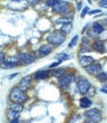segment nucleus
Listing matches in <instances>:
<instances>
[{
	"instance_id": "nucleus-1",
	"label": "nucleus",
	"mask_w": 107,
	"mask_h": 123,
	"mask_svg": "<svg viewBox=\"0 0 107 123\" xmlns=\"http://www.w3.org/2000/svg\"><path fill=\"white\" fill-rule=\"evenodd\" d=\"M46 39L49 42V44L54 45V46H60L64 42V40H65V35L58 31V32H53L48 34Z\"/></svg>"
},
{
	"instance_id": "nucleus-2",
	"label": "nucleus",
	"mask_w": 107,
	"mask_h": 123,
	"mask_svg": "<svg viewBox=\"0 0 107 123\" xmlns=\"http://www.w3.org/2000/svg\"><path fill=\"white\" fill-rule=\"evenodd\" d=\"M10 99L13 103L22 104L27 101V95L24 90H21L18 86H15L10 91Z\"/></svg>"
},
{
	"instance_id": "nucleus-3",
	"label": "nucleus",
	"mask_w": 107,
	"mask_h": 123,
	"mask_svg": "<svg viewBox=\"0 0 107 123\" xmlns=\"http://www.w3.org/2000/svg\"><path fill=\"white\" fill-rule=\"evenodd\" d=\"M52 10L55 13H66L70 10V4L62 0H59L54 6H52Z\"/></svg>"
},
{
	"instance_id": "nucleus-4",
	"label": "nucleus",
	"mask_w": 107,
	"mask_h": 123,
	"mask_svg": "<svg viewBox=\"0 0 107 123\" xmlns=\"http://www.w3.org/2000/svg\"><path fill=\"white\" fill-rule=\"evenodd\" d=\"M72 78H74V75L71 73H66L64 74L62 77H60L58 82H59V86L62 88V89H66V88L70 86V84L72 81Z\"/></svg>"
},
{
	"instance_id": "nucleus-5",
	"label": "nucleus",
	"mask_w": 107,
	"mask_h": 123,
	"mask_svg": "<svg viewBox=\"0 0 107 123\" xmlns=\"http://www.w3.org/2000/svg\"><path fill=\"white\" fill-rule=\"evenodd\" d=\"M78 89H79V91L81 92L82 94H86L88 91H89V89H90V87L92 86L91 85V83L88 81L87 79H81V80H79L78 81Z\"/></svg>"
},
{
	"instance_id": "nucleus-6",
	"label": "nucleus",
	"mask_w": 107,
	"mask_h": 123,
	"mask_svg": "<svg viewBox=\"0 0 107 123\" xmlns=\"http://www.w3.org/2000/svg\"><path fill=\"white\" fill-rule=\"evenodd\" d=\"M17 59L20 62H21L22 64H26V65L33 64L34 62H35V56L33 55H31V53H20Z\"/></svg>"
},
{
	"instance_id": "nucleus-7",
	"label": "nucleus",
	"mask_w": 107,
	"mask_h": 123,
	"mask_svg": "<svg viewBox=\"0 0 107 123\" xmlns=\"http://www.w3.org/2000/svg\"><path fill=\"white\" fill-rule=\"evenodd\" d=\"M31 82H32V77L31 76H27V77H24L21 80V82L20 84H18V87L21 88V90H28L30 86H31Z\"/></svg>"
},
{
	"instance_id": "nucleus-8",
	"label": "nucleus",
	"mask_w": 107,
	"mask_h": 123,
	"mask_svg": "<svg viewBox=\"0 0 107 123\" xmlns=\"http://www.w3.org/2000/svg\"><path fill=\"white\" fill-rule=\"evenodd\" d=\"M50 74H51V72L49 70H40V71H37L35 74L33 75V78L36 80H42V79L48 78V76Z\"/></svg>"
},
{
	"instance_id": "nucleus-9",
	"label": "nucleus",
	"mask_w": 107,
	"mask_h": 123,
	"mask_svg": "<svg viewBox=\"0 0 107 123\" xmlns=\"http://www.w3.org/2000/svg\"><path fill=\"white\" fill-rule=\"evenodd\" d=\"M92 64H94V59L92 56H88V55H83L80 57V65L84 68H87L91 66Z\"/></svg>"
},
{
	"instance_id": "nucleus-10",
	"label": "nucleus",
	"mask_w": 107,
	"mask_h": 123,
	"mask_svg": "<svg viewBox=\"0 0 107 123\" xmlns=\"http://www.w3.org/2000/svg\"><path fill=\"white\" fill-rule=\"evenodd\" d=\"M85 69H86L87 73L92 74V75H93V74H99V73L101 72V67L99 66V65H97V64H92L91 66L87 67Z\"/></svg>"
},
{
	"instance_id": "nucleus-11",
	"label": "nucleus",
	"mask_w": 107,
	"mask_h": 123,
	"mask_svg": "<svg viewBox=\"0 0 107 123\" xmlns=\"http://www.w3.org/2000/svg\"><path fill=\"white\" fill-rule=\"evenodd\" d=\"M92 48L97 52H104L105 51V46L100 41H95L94 43L92 44Z\"/></svg>"
},
{
	"instance_id": "nucleus-12",
	"label": "nucleus",
	"mask_w": 107,
	"mask_h": 123,
	"mask_svg": "<svg viewBox=\"0 0 107 123\" xmlns=\"http://www.w3.org/2000/svg\"><path fill=\"white\" fill-rule=\"evenodd\" d=\"M39 50L43 53L44 55H48L49 53H51L52 52V50H53V47H52V45L51 44H43L40 47V49Z\"/></svg>"
},
{
	"instance_id": "nucleus-13",
	"label": "nucleus",
	"mask_w": 107,
	"mask_h": 123,
	"mask_svg": "<svg viewBox=\"0 0 107 123\" xmlns=\"http://www.w3.org/2000/svg\"><path fill=\"white\" fill-rule=\"evenodd\" d=\"M72 30V24L70 22V23H65V24H63L62 27H61L60 29V32L63 33L64 35H66V34H70Z\"/></svg>"
},
{
	"instance_id": "nucleus-14",
	"label": "nucleus",
	"mask_w": 107,
	"mask_h": 123,
	"mask_svg": "<svg viewBox=\"0 0 107 123\" xmlns=\"http://www.w3.org/2000/svg\"><path fill=\"white\" fill-rule=\"evenodd\" d=\"M92 30L96 34H101L104 32V27H103L100 23L95 22V23H93V25H92Z\"/></svg>"
},
{
	"instance_id": "nucleus-15",
	"label": "nucleus",
	"mask_w": 107,
	"mask_h": 123,
	"mask_svg": "<svg viewBox=\"0 0 107 123\" xmlns=\"http://www.w3.org/2000/svg\"><path fill=\"white\" fill-rule=\"evenodd\" d=\"M9 109L14 111V112L21 113L24 110V106H22V104H20V103H12V104H10Z\"/></svg>"
},
{
	"instance_id": "nucleus-16",
	"label": "nucleus",
	"mask_w": 107,
	"mask_h": 123,
	"mask_svg": "<svg viewBox=\"0 0 107 123\" xmlns=\"http://www.w3.org/2000/svg\"><path fill=\"white\" fill-rule=\"evenodd\" d=\"M92 101L90 98H83L82 99H81V107L82 108H84V109H87V108H90L91 106H92Z\"/></svg>"
},
{
	"instance_id": "nucleus-17",
	"label": "nucleus",
	"mask_w": 107,
	"mask_h": 123,
	"mask_svg": "<svg viewBox=\"0 0 107 123\" xmlns=\"http://www.w3.org/2000/svg\"><path fill=\"white\" fill-rule=\"evenodd\" d=\"M52 74L54 77H56V78H60V77H62L65 74V70H64V69H56V70L52 71Z\"/></svg>"
},
{
	"instance_id": "nucleus-18",
	"label": "nucleus",
	"mask_w": 107,
	"mask_h": 123,
	"mask_svg": "<svg viewBox=\"0 0 107 123\" xmlns=\"http://www.w3.org/2000/svg\"><path fill=\"white\" fill-rule=\"evenodd\" d=\"M20 114L21 113H17V112H14V111L12 110H8V112H7V117H8V119L11 121V120H13V119H17L18 116H20Z\"/></svg>"
},
{
	"instance_id": "nucleus-19",
	"label": "nucleus",
	"mask_w": 107,
	"mask_h": 123,
	"mask_svg": "<svg viewBox=\"0 0 107 123\" xmlns=\"http://www.w3.org/2000/svg\"><path fill=\"white\" fill-rule=\"evenodd\" d=\"M89 119H90V120H92V121H94L95 123H99V122H101V120H102V115L98 112L95 115H93L92 117H90Z\"/></svg>"
},
{
	"instance_id": "nucleus-20",
	"label": "nucleus",
	"mask_w": 107,
	"mask_h": 123,
	"mask_svg": "<svg viewBox=\"0 0 107 123\" xmlns=\"http://www.w3.org/2000/svg\"><path fill=\"white\" fill-rule=\"evenodd\" d=\"M97 79L100 82H105L107 81V74L104 72H100L99 74H97Z\"/></svg>"
},
{
	"instance_id": "nucleus-21",
	"label": "nucleus",
	"mask_w": 107,
	"mask_h": 123,
	"mask_svg": "<svg viewBox=\"0 0 107 123\" xmlns=\"http://www.w3.org/2000/svg\"><path fill=\"white\" fill-rule=\"evenodd\" d=\"M55 57L58 61H65L70 56H68V55H66V53H64V52H60V53H58V55H56Z\"/></svg>"
},
{
	"instance_id": "nucleus-22",
	"label": "nucleus",
	"mask_w": 107,
	"mask_h": 123,
	"mask_svg": "<svg viewBox=\"0 0 107 123\" xmlns=\"http://www.w3.org/2000/svg\"><path fill=\"white\" fill-rule=\"evenodd\" d=\"M98 112H99V111L97 109H90L89 111H87V112L85 113V116L88 117V118H90V117H92L93 115H95V114L98 113Z\"/></svg>"
},
{
	"instance_id": "nucleus-23",
	"label": "nucleus",
	"mask_w": 107,
	"mask_h": 123,
	"mask_svg": "<svg viewBox=\"0 0 107 123\" xmlns=\"http://www.w3.org/2000/svg\"><path fill=\"white\" fill-rule=\"evenodd\" d=\"M78 40H79V36H78V35H75V36L70 40V43H68V47H70V48H72V47H74V46L76 44Z\"/></svg>"
},
{
	"instance_id": "nucleus-24",
	"label": "nucleus",
	"mask_w": 107,
	"mask_h": 123,
	"mask_svg": "<svg viewBox=\"0 0 107 123\" xmlns=\"http://www.w3.org/2000/svg\"><path fill=\"white\" fill-rule=\"evenodd\" d=\"M59 0H47L46 1V5L47 6H54Z\"/></svg>"
},
{
	"instance_id": "nucleus-25",
	"label": "nucleus",
	"mask_w": 107,
	"mask_h": 123,
	"mask_svg": "<svg viewBox=\"0 0 107 123\" xmlns=\"http://www.w3.org/2000/svg\"><path fill=\"white\" fill-rule=\"evenodd\" d=\"M102 12L101 9H93V10H90L89 12H88V14H90V15H95V14H100Z\"/></svg>"
},
{
	"instance_id": "nucleus-26",
	"label": "nucleus",
	"mask_w": 107,
	"mask_h": 123,
	"mask_svg": "<svg viewBox=\"0 0 107 123\" xmlns=\"http://www.w3.org/2000/svg\"><path fill=\"white\" fill-rule=\"evenodd\" d=\"M89 12V7L86 6V7H84V9L82 11V13H81V18H85V15Z\"/></svg>"
},
{
	"instance_id": "nucleus-27",
	"label": "nucleus",
	"mask_w": 107,
	"mask_h": 123,
	"mask_svg": "<svg viewBox=\"0 0 107 123\" xmlns=\"http://www.w3.org/2000/svg\"><path fill=\"white\" fill-rule=\"evenodd\" d=\"M5 62V55L3 52H0V65H2Z\"/></svg>"
},
{
	"instance_id": "nucleus-28",
	"label": "nucleus",
	"mask_w": 107,
	"mask_h": 123,
	"mask_svg": "<svg viewBox=\"0 0 107 123\" xmlns=\"http://www.w3.org/2000/svg\"><path fill=\"white\" fill-rule=\"evenodd\" d=\"M61 63H62V61H57V62H55V63H53V64L50 65V68H55L57 66H59Z\"/></svg>"
},
{
	"instance_id": "nucleus-29",
	"label": "nucleus",
	"mask_w": 107,
	"mask_h": 123,
	"mask_svg": "<svg viewBox=\"0 0 107 123\" xmlns=\"http://www.w3.org/2000/svg\"><path fill=\"white\" fill-rule=\"evenodd\" d=\"M88 92H90V93H91L90 95H92V97L96 94V90H95V88H94L93 86H91V87H90V89H89V91H88ZM88 92H87V93H88Z\"/></svg>"
},
{
	"instance_id": "nucleus-30",
	"label": "nucleus",
	"mask_w": 107,
	"mask_h": 123,
	"mask_svg": "<svg viewBox=\"0 0 107 123\" xmlns=\"http://www.w3.org/2000/svg\"><path fill=\"white\" fill-rule=\"evenodd\" d=\"M99 4L103 7H107V0H101V1H99Z\"/></svg>"
},
{
	"instance_id": "nucleus-31",
	"label": "nucleus",
	"mask_w": 107,
	"mask_h": 123,
	"mask_svg": "<svg viewBox=\"0 0 107 123\" xmlns=\"http://www.w3.org/2000/svg\"><path fill=\"white\" fill-rule=\"evenodd\" d=\"M43 56H45V55H44L40 50L36 51V53H35V57H43Z\"/></svg>"
},
{
	"instance_id": "nucleus-32",
	"label": "nucleus",
	"mask_w": 107,
	"mask_h": 123,
	"mask_svg": "<svg viewBox=\"0 0 107 123\" xmlns=\"http://www.w3.org/2000/svg\"><path fill=\"white\" fill-rule=\"evenodd\" d=\"M100 90H101L102 92H104V93H106V94H107V86H104V87H102Z\"/></svg>"
},
{
	"instance_id": "nucleus-33",
	"label": "nucleus",
	"mask_w": 107,
	"mask_h": 123,
	"mask_svg": "<svg viewBox=\"0 0 107 123\" xmlns=\"http://www.w3.org/2000/svg\"><path fill=\"white\" fill-rule=\"evenodd\" d=\"M9 123H20V120H18V118L17 119H13V120H11Z\"/></svg>"
},
{
	"instance_id": "nucleus-34",
	"label": "nucleus",
	"mask_w": 107,
	"mask_h": 123,
	"mask_svg": "<svg viewBox=\"0 0 107 123\" xmlns=\"http://www.w3.org/2000/svg\"><path fill=\"white\" fill-rule=\"evenodd\" d=\"M15 76H17V73H15V74H12V75H10V76H9V79H12L13 77H15Z\"/></svg>"
},
{
	"instance_id": "nucleus-35",
	"label": "nucleus",
	"mask_w": 107,
	"mask_h": 123,
	"mask_svg": "<svg viewBox=\"0 0 107 123\" xmlns=\"http://www.w3.org/2000/svg\"><path fill=\"white\" fill-rule=\"evenodd\" d=\"M82 41L84 42V43H88V39H87V38H83Z\"/></svg>"
},
{
	"instance_id": "nucleus-36",
	"label": "nucleus",
	"mask_w": 107,
	"mask_h": 123,
	"mask_svg": "<svg viewBox=\"0 0 107 123\" xmlns=\"http://www.w3.org/2000/svg\"><path fill=\"white\" fill-rule=\"evenodd\" d=\"M85 123H95V122H94V121H92V120H90V119H89V120L86 121Z\"/></svg>"
},
{
	"instance_id": "nucleus-37",
	"label": "nucleus",
	"mask_w": 107,
	"mask_h": 123,
	"mask_svg": "<svg viewBox=\"0 0 107 123\" xmlns=\"http://www.w3.org/2000/svg\"><path fill=\"white\" fill-rule=\"evenodd\" d=\"M103 22H104V25H105V26L107 27V18H105V20L103 21Z\"/></svg>"
},
{
	"instance_id": "nucleus-38",
	"label": "nucleus",
	"mask_w": 107,
	"mask_h": 123,
	"mask_svg": "<svg viewBox=\"0 0 107 123\" xmlns=\"http://www.w3.org/2000/svg\"><path fill=\"white\" fill-rule=\"evenodd\" d=\"M81 4H82V3H78V9H80V8H81V6H82Z\"/></svg>"
},
{
	"instance_id": "nucleus-39",
	"label": "nucleus",
	"mask_w": 107,
	"mask_h": 123,
	"mask_svg": "<svg viewBox=\"0 0 107 123\" xmlns=\"http://www.w3.org/2000/svg\"><path fill=\"white\" fill-rule=\"evenodd\" d=\"M88 2H89V4H92V0H88Z\"/></svg>"
},
{
	"instance_id": "nucleus-40",
	"label": "nucleus",
	"mask_w": 107,
	"mask_h": 123,
	"mask_svg": "<svg viewBox=\"0 0 107 123\" xmlns=\"http://www.w3.org/2000/svg\"><path fill=\"white\" fill-rule=\"evenodd\" d=\"M13 1H21V0H13Z\"/></svg>"
},
{
	"instance_id": "nucleus-41",
	"label": "nucleus",
	"mask_w": 107,
	"mask_h": 123,
	"mask_svg": "<svg viewBox=\"0 0 107 123\" xmlns=\"http://www.w3.org/2000/svg\"><path fill=\"white\" fill-rule=\"evenodd\" d=\"M99 1H101V0H99Z\"/></svg>"
}]
</instances>
